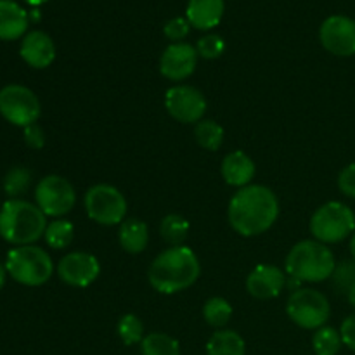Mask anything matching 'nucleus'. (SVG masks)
I'll return each instance as SVG.
<instances>
[{
	"label": "nucleus",
	"instance_id": "4",
	"mask_svg": "<svg viewBox=\"0 0 355 355\" xmlns=\"http://www.w3.org/2000/svg\"><path fill=\"white\" fill-rule=\"evenodd\" d=\"M336 260L331 248L315 239L297 243L286 255L284 270L298 283H322L335 272Z\"/></svg>",
	"mask_w": 355,
	"mask_h": 355
},
{
	"label": "nucleus",
	"instance_id": "17",
	"mask_svg": "<svg viewBox=\"0 0 355 355\" xmlns=\"http://www.w3.org/2000/svg\"><path fill=\"white\" fill-rule=\"evenodd\" d=\"M222 179L225 180L227 186L232 187H246L252 184L253 177L257 173L255 162L246 155L245 151H231L224 156L220 165Z\"/></svg>",
	"mask_w": 355,
	"mask_h": 355
},
{
	"label": "nucleus",
	"instance_id": "28",
	"mask_svg": "<svg viewBox=\"0 0 355 355\" xmlns=\"http://www.w3.org/2000/svg\"><path fill=\"white\" fill-rule=\"evenodd\" d=\"M116 333L120 336L121 342L127 347L132 345H141V342L144 340V322L141 321V318L135 314H123L118 319L116 324Z\"/></svg>",
	"mask_w": 355,
	"mask_h": 355
},
{
	"label": "nucleus",
	"instance_id": "26",
	"mask_svg": "<svg viewBox=\"0 0 355 355\" xmlns=\"http://www.w3.org/2000/svg\"><path fill=\"white\" fill-rule=\"evenodd\" d=\"M232 305L222 297H211L203 305V319L211 328L224 329L232 318Z\"/></svg>",
	"mask_w": 355,
	"mask_h": 355
},
{
	"label": "nucleus",
	"instance_id": "16",
	"mask_svg": "<svg viewBox=\"0 0 355 355\" xmlns=\"http://www.w3.org/2000/svg\"><path fill=\"white\" fill-rule=\"evenodd\" d=\"M19 54L23 58V61L28 66H31V68L45 69L55 59L54 40L45 31L33 30L23 37Z\"/></svg>",
	"mask_w": 355,
	"mask_h": 355
},
{
	"label": "nucleus",
	"instance_id": "19",
	"mask_svg": "<svg viewBox=\"0 0 355 355\" xmlns=\"http://www.w3.org/2000/svg\"><path fill=\"white\" fill-rule=\"evenodd\" d=\"M30 14L12 0H0V40H17L28 30Z\"/></svg>",
	"mask_w": 355,
	"mask_h": 355
},
{
	"label": "nucleus",
	"instance_id": "34",
	"mask_svg": "<svg viewBox=\"0 0 355 355\" xmlns=\"http://www.w3.org/2000/svg\"><path fill=\"white\" fill-rule=\"evenodd\" d=\"M24 142L31 149H42L45 146V132L38 123L24 128Z\"/></svg>",
	"mask_w": 355,
	"mask_h": 355
},
{
	"label": "nucleus",
	"instance_id": "13",
	"mask_svg": "<svg viewBox=\"0 0 355 355\" xmlns=\"http://www.w3.org/2000/svg\"><path fill=\"white\" fill-rule=\"evenodd\" d=\"M59 279L71 288H87L101 276V262L89 252H69L59 260Z\"/></svg>",
	"mask_w": 355,
	"mask_h": 355
},
{
	"label": "nucleus",
	"instance_id": "9",
	"mask_svg": "<svg viewBox=\"0 0 355 355\" xmlns=\"http://www.w3.org/2000/svg\"><path fill=\"white\" fill-rule=\"evenodd\" d=\"M40 113L42 104L31 89L17 83L0 89V114L9 123L26 128L37 123Z\"/></svg>",
	"mask_w": 355,
	"mask_h": 355
},
{
	"label": "nucleus",
	"instance_id": "37",
	"mask_svg": "<svg viewBox=\"0 0 355 355\" xmlns=\"http://www.w3.org/2000/svg\"><path fill=\"white\" fill-rule=\"evenodd\" d=\"M7 276H9V274H7L6 266H2V263H0V290H2L3 284H6V277Z\"/></svg>",
	"mask_w": 355,
	"mask_h": 355
},
{
	"label": "nucleus",
	"instance_id": "35",
	"mask_svg": "<svg viewBox=\"0 0 355 355\" xmlns=\"http://www.w3.org/2000/svg\"><path fill=\"white\" fill-rule=\"evenodd\" d=\"M340 335H342L343 345L355 352V314L345 318V321L340 326Z\"/></svg>",
	"mask_w": 355,
	"mask_h": 355
},
{
	"label": "nucleus",
	"instance_id": "18",
	"mask_svg": "<svg viewBox=\"0 0 355 355\" xmlns=\"http://www.w3.org/2000/svg\"><path fill=\"white\" fill-rule=\"evenodd\" d=\"M224 10V0H189L186 17L193 28L208 31L220 24Z\"/></svg>",
	"mask_w": 355,
	"mask_h": 355
},
{
	"label": "nucleus",
	"instance_id": "5",
	"mask_svg": "<svg viewBox=\"0 0 355 355\" xmlns=\"http://www.w3.org/2000/svg\"><path fill=\"white\" fill-rule=\"evenodd\" d=\"M6 269L16 283L24 286H42L54 274V262L40 246H16L7 253Z\"/></svg>",
	"mask_w": 355,
	"mask_h": 355
},
{
	"label": "nucleus",
	"instance_id": "2",
	"mask_svg": "<svg viewBox=\"0 0 355 355\" xmlns=\"http://www.w3.org/2000/svg\"><path fill=\"white\" fill-rule=\"evenodd\" d=\"M201 263L193 248L186 245L163 250L151 262L148 279L153 290L162 295H175L187 290L198 281Z\"/></svg>",
	"mask_w": 355,
	"mask_h": 355
},
{
	"label": "nucleus",
	"instance_id": "31",
	"mask_svg": "<svg viewBox=\"0 0 355 355\" xmlns=\"http://www.w3.org/2000/svg\"><path fill=\"white\" fill-rule=\"evenodd\" d=\"M331 279L336 291L347 295V291L355 284V260H342L336 263Z\"/></svg>",
	"mask_w": 355,
	"mask_h": 355
},
{
	"label": "nucleus",
	"instance_id": "6",
	"mask_svg": "<svg viewBox=\"0 0 355 355\" xmlns=\"http://www.w3.org/2000/svg\"><path fill=\"white\" fill-rule=\"evenodd\" d=\"M312 238L324 245H335L355 232V214L342 201H328L312 214L309 222Z\"/></svg>",
	"mask_w": 355,
	"mask_h": 355
},
{
	"label": "nucleus",
	"instance_id": "32",
	"mask_svg": "<svg viewBox=\"0 0 355 355\" xmlns=\"http://www.w3.org/2000/svg\"><path fill=\"white\" fill-rule=\"evenodd\" d=\"M189 30H191V23L187 21V17H173V19H170L168 23L163 26V33H165V37L168 38L172 44H175V42H182L184 38L189 35Z\"/></svg>",
	"mask_w": 355,
	"mask_h": 355
},
{
	"label": "nucleus",
	"instance_id": "27",
	"mask_svg": "<svg viewBox=\"0 0 355 355\" xmlns=\"http://www.w3.org/2000/svg\"><path fill=\"white\" fill-rule=\"evenodd\" d=\"M342 335L340 329L331 328V326H322L315 329L312 336V349L315 355H336L342 349Z\"/></svg>",
	"mask_w": 355,
	"mask_h": 355
},
{
	"label": "nucleus",
	"instance_id": "8",
	"mask_svg": "<svg viewBox=\"0 0 355 355\" xmlns=\"http://www.w3.org/2000/svg\"><path fill=\"white\" fill-rule=\"evenodd\" d=\"M87 217L99 225H120L127 218L128 205L123 193L111 184H96L83 196Z\"/></svg>",
	"mask_w": 355,
	"mask_h": 355
},
{
	"label": "nucleus",
	"instance_id": "36",
	"mask_svg": "<svg viewBox=\"0 0 355 355\" xmlns=\"http://www.w3.org/2000/svg\"><path fill=\"white\" fill-rule=\"evenodd\" d=\"M347 300H349V304L352 305V309L355 311V284L347 291Z\"/></svg>",
	"mask_w": 355,
	"mask_h": 355
},
{
	"label": "nucleus",
	"instance_id": "7",
	"mask_svg": "<svg viewBox=\"0 0 355 355\" xmlns=\"http://www.w3.org/2000/svg\"><path fill=\"white\" fill-rule=\"evenodd\" d=\"M286 314L298 328L315 331L326 326L331 318V305L326 295L319 290L297 288L286 302Z\"/></svg>",
	"mask_w": 355,
	"mask_h": 355
},
{
	"label": "nucleus",
	"instance_id": "14",
	"mask_svg": "<svg viewBox=\"0 0 355 355\" xmlns=\"http://www.w3.org/2000/svg\"><path fill=\"white\" fill-rule=\"evenodd\" d=\"M196 45L187 42L170 44L159 58V73L170 82H184L194 73L198 66Z\"/></svg>",
	"mask_w": 355,
	"mask_h": 355
},
{
	"label": "nucleus",
	"instance_id": "23",
	"mask_svg": "<svg viewBox=\"0 0 355 355\" xmlns=\"http://www.w3.org/2000/svg\"><path fill=\"white\" fill-rule=\"evenodd\" d=\"M189 222L186 217L179 214H170L165 215L159 222V234L165 243H168L170 246H179L184 245V241L187 239L189 234Z\"/></svg>",
	"mask_w": 355,
	"mask_h": 355
},
{
	"label": "nucleus",
	"instance_id": "29",
	"mask_svg": "<svg viewBox=\"0 0 355 355\" xmlns=\"http://www.w3.org/2000/svg\"><path fill=\"white\" fill-rule=\"evenodd\" d=\"M31 186V172L24 166H14L3 177V191L10 200H17V196L24 194Z\"/></svg>",
	"mask_w": 355,
	"mask_h": 355
},
{
	"label": "nucleus",
	"instance_id": "11",
	"mask_svg": "<svg viewBox=\"0 0 355 355\" xmlns=\"http://www.w3.org/2000/svg\"><path fill=\"white\" fill-rule=\"evenodd\" d=\"M207 107V97L193 85L177 83L165 92V110L179 123L196 125L205 118Z\"/></svg>",
	"mask_w": 355,
	"mask_h": 355
},
{
	"label": "nucleus",
	"instance_id": "33",
	"mask_svg": "<svg viewBox=\"0 0 355 355\" xmlns=\"http://www.w3.org/2000/svg\"><path fill=\"white\" fill-rule=\"evenodd\" d=\"M338 189L345 196L355 200V163H350L340 172L338 175Z\"/></svg>",
	"mask_w": 355,
	"mask_h": 355
},
{
	"label": "nucleus",
	"instance_id": "20",
	"mask_svg": "<svg viewBox=\"0 0 355 355\" xmlns=\"http://www.w3.org/2000/svg\"><path fill=\"white\" fill-rule=\"evenodd\" d=\"M118 241L123 252L130 255H139L149 245V227L141 218H125L120 224Z\"/></svg>",
	"mask_w": 355,
	"mask_h": 355
},
{
	"label": "nucleus",
	"instance_id": "22",
	"mask_svg": "<svg viewBox=\"0 0 355 355\" xmlns=\"http://www.w3.org/2000/svg\"><path fill=\"white\" fill-rule=\"evenodd\" d=\"M194 141L207 151H218L224 144V128L210 118H203L194 125Z\"/></svg>",
	"mask_w": 355,
	"mask_h": 355
},
{
	"label": "nucleus",
	"instance_id": "39",
	"mask_svg": "<svg viewBox=\"0 0 355 355\" xmlns=\"http://www.w3.org/2000/svg\"><path fill=\"white\" fill-rule=\"evenodd\" d=\"M24 2L30 3V6H33V7H37V6H42V3L49 2V0H24Z\"/></svg>",
	"mask_w": 355,
	"mask_h": 355
},
{
	"label": "nucleus",
	"instance_id": "10",
	"mask_svg": "<svg viewBox=\"0 0 355 355\" xmlns=\"http://www.w3.org/2000/svg\"><path fill=\"white\" fill-rule=\"evenodd\" d=\"M35 205L45 217L62 218L75 208L76 191L64 177L47 175L35 187Z\"/></svg>",
	"mask_w": 355,
	"mask_h": 355
},
{
	"label": "nucleus",
	"instance_id": "1",
	"mask_svg": "<svg viewBox=\"0 0 355 355\" xmlns=\"http://www.w3.org/2000/svg\"><path fill=\"white\" fill-rule=\"evenodd\" d=\"M279 217V200L270 187L250 184L231 198L227 207L229 225L243 238L266 234Z\"/></svg>",
	"mask_w": 355,
	"mask_h": 355
},
{
	"label": "nucleus",
	"instance_id": "30",
	"mask_svg": "<svg viewBox=\"0 0 355 355\" xmlns=\"http://www.w3.org/2000/svg\"><path fill=\"white\" fill-rule=\"evenodd\" d=\"M196 51L200 58L208 59V61H214V59H218L222 54H224L225 40L220 37V35L208 33L198 40Z\"/></svg>",
	"mask_w": 355,
	"mask_h": 355
},
{
	"label": "nucleus",
	"instance_id": "3",
	"mask_svg": "<svg viewBox=\"0 0 355 355\" xmlns=\"http://www.w3.org/2000/svg\"><path fill=\"white\" fill-rule=\"evenodd\" d=\"M47 224L44 211L30 201L17 198L0 207V238L10 245H33L44 238Z\"/></svg>",
	"mask_w": 355,
	"mask_h": 355
},
{
	"label": "nucleus",
	"instance_id": "25",
	"mask_svg": "<svg viewBox=\"0 0 355 355\" xmlns=\"http://www.w3.org/2000/svg\"><path fill=\"white\" fill-rule=\"evenodd\" d=\"M142 355H180V345L166 333H149L141 342Z\"/></svg>",
	"mask_w": 355,
	"mask_h": 355
},
{
	"label": "nucleus",
	"instance_id": "38",
	"mask_svg": "<svg viewBox=\"0 0 355 355\" xmlns=\"http://www.w3.org/2000/svg\"><path fill=\"white\" fill-rule=\"evenodd\" d=\"M350 255H352V260H355V232L350 238Z\"/></svg>",
	"mask_w": 355,
	"mask_h": 355
},
{
	"label": "nucleus",
	"instance_id": "12",
	"mask_svg": "<svg viewBox=\"0 0 355 355\" xmlns=\"http://www.w3.org/2000/svg\"><path fill=\"white\" fill-rule=\"evenodd\" d=\"M319 40L329 54L338 58L355 55V21L342 14L326 17L319 28Z\"/></svg>",
	"mask_w": 355,
	"mask_h": 355
},
{
	"label": "nucleus",
	"instance_id": "24",
	"mask_svg": "<svg viewBox=\"0 0 355 355\" xmlns=\"http://www.w3.org/2000/svg\"><path fill=\"white\" fill-rule=\"evenodd\" d=\"M44 239L49 248L52 250L68 248L73 243V239H75V225H73V222L66 220L64 217L54 218V220L47 224Z\"/></svg>",
	"mask_w": 355,
	"mask_h": 355
},
{
	"label": "nucleus",
	"instance_id": "15",
	"mask_svg": "<svg viewBox=\"0 0 355 355\" xmlns=\"http://www.w3.org/2000/svg\"><path fill=\"white\" fill-rule=\"evenodd\" d=\"M286 270L272 263H259L246 277V291L257 300L276 298L286 286Z\"/></svg>",
	"mask_w": 355,
	"mask_h": 355
},
{
	"label": "nucleus",
	"instance_id": "21",
	"mask_svg": "<svg viewBox=\"0 0 355 355\" xmlns=\"http://www.w3.org/2000/svg\"><path fill=\"white\" fill-rule=\"evenodd\" d=\"M207 355H246V343L234 329H218L208 340Z\"/></svg>",
	"mask_w": 355,
	"mask_h": 355
}]
</instances>
